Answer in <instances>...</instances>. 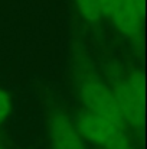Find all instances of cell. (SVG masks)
Returning <instances> with one entry per match:
<instances>
[{"instance_id": "obj_1", "label": "cell", "mask_w": 147, "mask_h": 149, "mask_svg": "<svg viewBox=\"0 0 147 149\" xmlns=\"http://www.w3.org/2000/svg\"><path fill=\"white\" fill-rule=\"evenodd\" d=\"M77 130L82 138L99 146H104V149L131 148L123 127L92 113H85L78 119Z\"/></svg>"}, {"instance_id": "obj_2", "label": "cell", "mask_w": 147, "mask_h": 149, "mask_svg": "<svg viewBox=\"0 0 147 149\" xmlns=\"http://www.w3.org/2000/svg\"><path fill=\"white\" fill-rule=\"evenodd\" d=\"M114 97L126 126H139L144 117V78L141 71H133L115 86Z\"/></svg>"}, {"instance_id": "obj_3", "label": "cell", "mask_w": 147, "mask_h": 149, "mask_svg": "<svg viewBox=\"0 0 147 149\" xmlns=\"http://www.w3.org/2000/svg\"><path fill=\"white\" fill-rule=\"evenodd\" d=\"M81 97L85 107L88 109V113L104 117L123 129L126 127V122L118 109L114 93L105 84H102L98 80L85 81L81 88Z\"/></svg>"}, {"instance_id": "obj_4", "label": "cell", "mask_w": 147, "mask_h": 149, "mask_svg": "<svg viewBox=\"0 0 147 149\" xmlns=\"http://www.w3.org/2000/svg\"><path fill=\"white\" fill-rule=\"evenodd\" d=\"M144 7L136 0H117L110 19L124 36H134L140 31Z\"/></svg>"}, {"instance_id": "obj_5", "label": "cell", "mask_w": 147, "mask_h": 149, "mask_svg": "<svg viewBox=\"0 0 147 149\" xmlns=\"http://www.w3.org/2000/svg\"><path fill=\"white\" fill-rule=\"evenodd\" d=\"M49 135L52 149H84L77 127L62 113L52 114L49 122Z\"/></svg>"}, {"instance_id": "obj_6", "label": "cell", "mask_w": 147, "mask_h": 149, "mask_svg": "<svg viewBox=\"0 0 147 149\" xmlns=\"http://www.w3.org/2000/svg\"><path fill=\"white\" fill-rule=\"evenodd\" d=\"M75 3H77L78 10L87 20L97 22L101 17V9H99L98 0H75Z\"/></svg>"}, {"instance_id": "obj_7", "label": "cell", "mask_w": 147, "mask_h": 149, "mask_svg": "<svg viewBox=\"0 0 147 149\" xmlns=\"http://www.w3.org/2000/svg\"><path fill=\"white\" fill-rule=\"evenodd\" d=\"M12 104H10V99L9 96L0 88V125L7 119L9 113H10Z\"/></svg>"}, {"instance_id": "obj_8", "label": "cell", "mask_w": 147, "mask_h": 149, "mask_svg": "<svg viewBox=\"0 0 147 149\" xmlns=\"http://www.w3.org/2000/svg\"><path fill=\"white\" fill-rule=\"evenodd\" d=\"M99 1V9H101V16L110 17L112 13V9L117 3V0H98Z\"/></svg>"}, {"instance_id": "obj_9", "label": "cell", "mask_w": 147, "mask_h": 149, "mask_svg": "<svg viewBox=\"0 0 147 149\" xmlns=\"http://www.w3.org/2000/svg\"><path fill=\"white\" fill-rule=\"evenodd\" d=\"M0 149H3V148H1V145H0Z\"/></svg>"}, {"instance_id": "obj_10", "label": "cell", "mask_w": 147, "mask_h": 149, "mask_svg": "<svg viewBox=\"0 0 147 149\" xmlns=\"http://www.w3.org/2000/svg\"><path fill=\"white\" fill-rule=\"evenodd\" d=\"M128 149H131V148H128Z\"/></svg>"}]
</instances>
